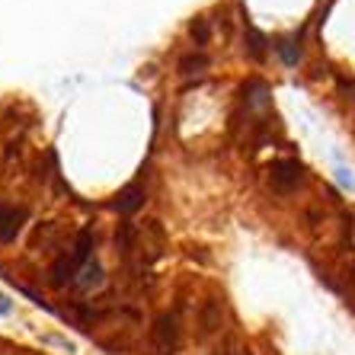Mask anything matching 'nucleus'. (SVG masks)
Instances as JSON below:
<instances>
[{
	"instance_id": "f257e3e1",
	"label": "nucleus",
	"mask_w": 355,
	"mask_h": 355,
	"mask_svg": "<svg viewBox=\"0 0 355 355\" xmlns=\"http://www.w3.org/2000/svg\"><path fill=\"white\" fill-rule=\"evenodd\" d=\"M150 343L157 355H173L180 346V317L176 314H160L150 327Z\"/></svg>"
},
{
	"instance_id": "f03ea898",
	"label": "nucleus",
	"mask_w": 355,
	"mask_h": 355,
	"mask_svg": "<svg viewBox=\"0 0 355 355\" xmlns=\"http://www.w3.org/2000/svg\"><path fill=\"white\" fill-rule=\"evenodd\" d=\"M301 180H304V166L297 164V160H291V157L275 160V164L269 166V182H272L279 192H291Z\"/></svg>"
},
{
	"instance_id": "7ed1b4c3",
	"label": "nucleus",
	"mask_w": 355,
	"mask_h": 355,
	"mask_svg": "<svg viewBox=\"0 0 355 355\" xmlns=\"http://www.w3.org/2000/svg\"><path fill=\"white\" fill-rule=\"evenodd\" d=\"M221 327H224V301L208 297L205 304L198 307V330L205 333V336H211V333H218Z\"/></svg>"
},
{
	"instance_id": "20e7f679",
	"label": "nucleus",
	"mask_w": 355,
	"mask_h": 355,
	"mask_svg": "<svg viewBox=\"0 0 355 355\" xmlns=\"http://www.w3.org/2000/svg\"><path fill=\"white\" fill-rule=\"evenodd\" d=\"M23 221H26V211H23V208H0V243L17 240Z\"/></svg>"
},
{
	"instance_id": "39448f33",
	"label": "nucleus",
	"mask_w": 355,
	"mask_h": 355,
	"mask_svg": "<svg viewBox=\"0 0 355 355\" xmlns=\"http://www.w3.org/2000/svg\"><path fill=\"white\" fill-rule=\"evenodd\" d=\"M141 205H144V192H141L138 186L122 189V192H119V198H116V208L122 211V215H132V211H138Z\"/></svg>"
},
{
	"instance_id": "423d86ee",
	"label": "nucleus",
	"mask_w": 355,
	"mask_h": 355,
	"mask_svg": "<svg viewBox=\"0 0 355 355\" xmlns=\"http://www.w3.org/2000/svg\"><path fill=\"white\" fill-rule=\"evenodd\" d=\"M116 247H119V253H122L125 259H128L135 250H138V247H135V227H132L128 221L119 224V231H116Z\"/></svg>"
},
{
	"instance_id": "0eeeda50",
	"label": "nucleus",
	"mask_w": 355,
	"mask_h": 355,
	"mask_svg": "<svg viewBox=\"0 0 355 355\" xmlns=\"http://www.w3.org/2000/svg\"><path fill=\"white\" fill-rule=\"evenodd\" d=\"M74 269H77L74 259L61 257L58 263H55V269H51V285H64V282H71L74 279Z\"/></svg>"
},
{
	"instance_id": "6e6552de",
	"label": "nucleus",
	"mask_w": 355,
	"mask_h": 355,
	"mask_svg": "<svg viewBox=\"0 0 355 355\" xmlns=\"http://www.w3.org/2000/svg\"><path fill=\"white\" fill-rule=\"evenodd\" d=\"M275 51L282 55L285 64H297V61H301V45H297V39H279L275 42Z\"/></svg>"
},
{
	"instance_id": "1a4fd4ad",
	"label": "nucleus",
	"mask_w": 355,
	"mask_h": 355,
	"mask_svg": "<svg viewBox=\"0 0 355 355\" xmlns=\"http://www.w3.org/2000/svg\"><path fill=\"white\" fill-rule=\"evenodd\" d=\"M90 250H93V234L90 231H80L77 234V243H74V263L80 266V263H87V257H90Z\"/></svg>"
},
{
	"instance_id": "9d476101",
	"label": "nucleus",
	"mask_w": 355,
	"mask_h": 355,
	"mask_svg": "<svg viewBox=\"0 0 355 355\" xmlns=\"http://www.w3.org/2000/svg\"><path fill=\"white\" fill-rule=\"evenodd\" d=\"M208 67V58L198 51V55H186V58L180 61V74H202Z\"/></svg>"
},
{
	"instance_id": "9b49d317",
	"label": "nucleus",
	"mask_w": 355,
	"mask_h": 355,
	"mask_svg": "<svg viewBox=\"0 0 355 355\" xmlns=\"http://www.w3.org/2000/svg\"><path fill=\"white\" fill-rule=\"evenodd\" d=\"M247 51L253 55L257 61L266 58V39L257 33V29H247Z\"/></svg>"
},
{
	"instance_id": "f8f14e48",
	"label": "nucleus",
	"mask_w": 355,
	"mask_h": 355,
	"mask_svg": "<svg viewBox=\"0 0 355 355\" xmlns=\"http://www.w3.org/2000/svg\"><path fill=\"white\" fill-rule=\"evenodd\" d=\"M189 35L196 39V45H205L208 42V23L202 17L198 19H192V26H189Z\"/></svg>"
},
{
	"instance_id": "ddd939ff",
	"label": "nucleus",
	"mask_w": 355,
	"mask_h": 355,
	"mask_svg": "<svg viewBox=\"0 0 355 355\" xmlns=\"http://www.w3.org/2000/svg\"><path fill=\"white\" fill-rule=\"evenodd\" d=\"M221 355H250V349L243 346V343H240V339H227V343H224L221 346Z\"/></svg>"
}]
</instances>
